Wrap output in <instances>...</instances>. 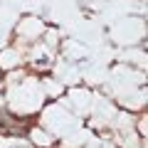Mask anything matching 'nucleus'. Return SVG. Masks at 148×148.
<instances>
[{"instance_id": "nucleus-1", "label": "nucleus", "mask_w": 148, "mask_h": 148, "mask_svg": "<svg viewBox=\"0 0 148 148\" xmlns=\"http://www.w3.org/2000/svg\"><path fill=\"white\" fill-rule=\"evenodd\" d=\"M0 82H3V72H0Z\"/></svg>"}]
</instances>
